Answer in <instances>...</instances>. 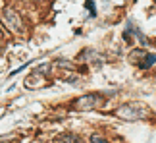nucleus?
<instances>
[{"mask_svg": "<svg viewBox=\"0 0 156 143\" xmlns=\"http://www.w3.org/2000/svg\"><path fill=\"white\" fill-rule=\"evenodd\" d=\"M116 114L123 120H143V118L148 116V110L141 103H125L116 110Z\"/></svg>", "mask_w": 156, "mask_h": 143, "instance_id": "f257e3e1", "label": "nucleus"}, {"mask_svg": "<svg viewBox=\"0 0 156 143\" xmlns=\"http://www.w3.org/2000/svg\"><path fill=\"white\" fill-rule=\"evenodd\" d=\"M87 8L91 10V16H93V17L97 16V10H94V4H93V0H89V2H87Z\"/></svg>", "mask_w": 156, "mask_h": 143, "instance_id": "6e6552de", "label": "nucleus"}, {"mask_svg": "<svg viewBox=\"0 0 156 143\" xmlns=\"http://www.w3.org/2000/svg\"><path fill=\"white\" fill-rule=\"evenodd\" d=\"M0 52H2V45H0Z\"/></svg>", "mask_w": 156, "mask_h": 143, "instance_id": "1a4fd4ad", "label": "nucleus"}, {"mask_svg": "<svg viewBox=\"0 0 156 143\" xmlns=\"http://www.w3.org/2000/svg\"><path fill=\"white\" fill-rule=\"evenodd\" d=\"M60 141L62 143H83L79 135H75V134H64V135H60Z\"/></svg>", "mask_w": 156, "mask_h": 143, "instance_id": "39448f33", "label": "nucleus"}, {"mask_svg": "<svg viewBox=\"0 0 156 143\" xmlns=\"http://www.w3.org/2000/svg\"><path fill=\"white\" fill-rule=\"evenodd\" d=\"M2 21H4V25L10 29V31H14V33H20L21 31V17L17 16V12L14 8H4L2 10Z\"/></svg>", "mask_w": 156, "mask_h": 143, "instance_id": "7ed1b4c3", "label": "nucleus"}, {"mask_svg": "<svg viewBox=\"0 0 156 143\" xmlns=\"http://www.w3.org/2000/svg\"><path fill=\"white\" fill-rule=\"evenodd\" d=\"M129 31L133 33V35H135V37L139 39V41H141V45H147V37H145V35H143V33L139 31V27H135V29H133V25L129 23Z\"/></svg>", "mask_w": 156, "mask_h": 143, "instance_id": "423d86ee", "label": "nucleus"}, {"mask_svg": "<svg viewBox=\"0 0 156 143\" xmlns=\"http://www.w3.org/2000/svg\"><path fill=\"white\" fill-rule=\"evenodd\" d=\"M129 58L133 60V64H137V66L143 68V70H147V68H151L156 64V54H148L147 50H141V49L133 50Z\"/></svg>", "mask_w": 156, "mask_h": 143, "instance_id": "20e7f679", "label": "nucleus"}, {"mask_svg": "<svg viewBox=\"0 0 156 143\" xmlns=\"http://www.w3.org/2000/svg\"><path fill=\"white\" fill-rule=\"evenodd\" d=\"M91 143H108L104 138H100V135H93L91 138Z\"/></svg>", "mask_w": 156, "mask_h": 143, "instance_id": "0eeeda50", "label": "nucleus"}, {"mask_svg": "<svg viewBox=\"0 0 156 143\" xmlns=\"http://www.w3.org/2000/svg\"><path fill=\"white\" fill-rule=\"evenodd\" d=\"M106 103V97L102 95H97V93H89V95H83L73 103V108L75 110H94V108H100Z\"/></svg>", "mask_w": 156, "mask_h": 143, "instance_id": "f03ea898", "label": "nucleus"}]
</instances>
